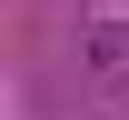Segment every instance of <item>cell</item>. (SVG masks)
I'll list each match as a JSON object with an SVG mask.
<instances>
[{
	"label": "cell",
	"instance_id": "obj_1",
	"mask_svg": "<svg viewBox=\"0 0 129 120\" xmlns=\"http://www.w3.org/2000/svg\"><path fill=\"white\" fill-rule=\"evenodd\" d=\"M80 60L89 80H129V20H80Z\"/></svg>",
	"mask_w": 129,
	"mask_h": 120
}]
</instances>
